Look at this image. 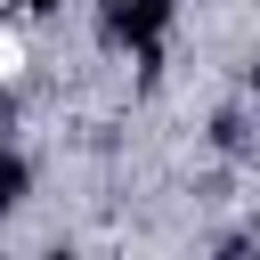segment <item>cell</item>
Masks as SVG:
<instances>
[{
    "label": "cell",
    "instance_id": "6da1fadb",
    "mask_svg": "<svg viewBox=\"0 0 260 260\" xmlns=\"http://www.w3.org/2000/svg\"><path fill=\"white\" fill-rule=\"evenodd\" d=\"M16 73H24V41H16V32H0V81H16Z\"/></svg>",
    "mask_w": 260,
    "mask_h": 260
}]
</instances>
